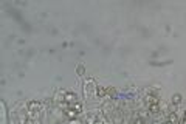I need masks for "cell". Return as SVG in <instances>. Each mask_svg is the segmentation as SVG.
I'll return each instance as SVG.
<instances>
[{"label":"cell","instance_id":"cell-6","mask_svg":"<svg viewBox=\"0 0 186 124\" xmlns=\"http://www.w3.org/2000/svg\"><path fill=\"white\" fill-rule=\"evenodd\" d=\"M180 102H182V96H180L178 93H175L172 96V104H175V106H178Z\"/></svg>","mask_w":186,"mask_h":124},{"label":"cell","instance_id":"cell-13","mask_svg":"<svg viewBox=\"0 0 186 124\" xmlns=\"http://www.w3.org/2000/svg\"><path fill=\"white\" fill-rule=\"evenodd\" d=\"M102 124H107V123H102Z\"/></svg>","mask_w":186,"mask_h":124},{"label":"cell","instance_id":"cell-5","mask_svg":"<svg viewBox=\"0 0 186 124\" xmlns=\"http://www.w3.org/2000/svg\"><path fill=\"white\" fill-rule=\"evenodd\" d=\"M30 110H31L33 113L37 112V110H39V104H37L36 101H31V102H30Z\"/></svg>","mask_w":186,"mask_h":124},{"label":"cell","instance_id":"cell-7","mask_svg":"<svg viewBox=\"0 0 186 124\" xmlns=\"http://www.w3.org/2000/svg\"><path fill=\"white\" fill-rule=\"evenodd\" d=\"M174 123H177V115H175V112H172L171 115H169V124H174Z\"/></svg>","mask_w":186,"mask_h":124},{"label":"cell","instance_id":"cell-1","mask_svg":"<svg viewBox=\"0 0 186 124\" xmlns=\"http://www.w3.org/2000/svg\"><path fill=\"white\" fill-rule=\"evenodd\" d=\"M76 99H78V96L72 93V91L65 93V96H64V102H67V104H73V102H76Z\"/></svg>","mask_w":186,"mask_h":124},{"label":"cell","instance_id":"cell-12","mask_svg":"<svg viewBox=\"0 0 186 124\" xmlns=\"http://www.w3.org/2000/svg\"><path fill=\"white\" fill-rule=\"evenodd\" d=\"M185 118H186V112H185Z\"/></svg>","mask_w":186,"mask_h":124},{"label":"cell","instance_id":"cell-2","mask_svg":"<svg viewBox=\"0 0 186 124\" xmlns=\"http://www.w3.org/2000/svg\"><path fill=\"white\" fill-rule=\"evenodd\" d=\"M70 109L75 110L76 113H81V112H82V106H81V102L76 101V102H73V104H70Z\"/></svg>","mask_w":186,"mask_h":124},{"label":"cell","instance_id":"cell-9","mask_svg":"<svg viewBox=\"0 0 186 124\" xmlns=\"http://www.w3.org/2000/svg\"><path fill=\"white\" fill-rule=\"evenodd\" d=\"M133 124H146L143 120H141V118H136V120L133 121Z\"/></svg>","mask_w":186,"mask_h":124},{"label":"cell","instance_id":"cell-8","mask_svg":"<svg viewBox=\"0 0 186 124\" xmlns=\"http://www.w3.org/2000/svg\"><path fill=\"white\" fill-rule=\"evenodd\" d=\"M149 110L152 113H158L160 112V107H158V104H154V106H149Z\"/></svg>","mask_w":186,"mask_h":124},{"label":"cell","instance_id":"cell-10","mask_svg":"<svg viewBox=\"0 0 186 124\" xmlns=\"http://www.w3.org/2000/svg\"><path fill=\"white\" fill-rule=\"evenodd\" d=\"M178 124H186V118H183V120H180V123Z\"/></svg>","mask_w":186,"mask_h":124},{"label":"cell","instance_id":"cell-4","mask_svg":"<svg viewBox=\"0 0 186 124\" xmlns=\"http://www.w3.org/2000/svg\"><path fill=\"white\" fill-rule=\"evenodd\" d=\"M76 115H78V113H76L75 110H72V109H65V116L70 118V120H75Z\"/></svg>","mask_w":186,"mask_h":124},{"label":"cell","instance_id":"cell-3","mask_svg":"<svg viewBox=\"0 0 186 124\" xmlns=\"http://www.w3.org/2000/svg\"><path fill=\"white\" fill-rule=\"evenodd\" d=\"M146 102H147V106H154V104H158V99H157V96H154V95H147Z\"/></svg>","mask_w":186,"mask_h":124},{"label":"cell","instance_id":"cell-11","mask_svg":"<svg viewBox=\"0 0 186 124\" xmlns=\"http://www.w3.org/2000/svg\"><path fill=\"white\" fill-rule=\"evenodd\" d=\"M73 124H81V123H79V121H75V123H73Z\"/></svg>","mask_w":186,"mask_h":124}]
</instances>
